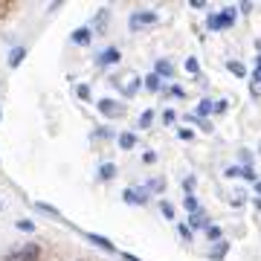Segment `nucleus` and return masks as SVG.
Segmentation results:
<instances>
[{"instance_id": "nucleus-1", "label": "nucleus", "mask_w": 261, "mask_h": 261, "mask_svg": "<svg viewBox=\"0 0 261 261\" xmlns=\"http://www.w3.org/2000/svg\"><path fill=\"white\" fill-rule=\"evenodd\" d=\"M96 111L102 113L105 119H122V116H125V105H122L119 99H108V96H105V99L96 102Z\"/></svg>"}, {"instance_id": "nucleus-2", "label": "nucleus", "mask_w": 261, "mask_h": 261, "mask_svg": "<svg viewBox=\"0 0 261 261\" xmlns=\"http://www.w3.org/2000/svg\"><path fill=\"white\" fill-rule=\"evenodd\" d=\"M154 23H157V12H151V9L130 12V18H128V27H130V32H140V29H145V27H154Z\"/></svg>"}, {"instance_id": "nucleus-3", "label": "nucleus", "mask_w": 261, "mask_h": 261, "mask_svg": "<svg viewBox=\"0 0 261 261\" xmlns=\"http://www.w3.org/2000/svg\"><path fill=\"white\" fill-rule=\"evenodd\" d=\"M235 23V9L232 6H226L224 12H218V15H209L206 18V27L212 29V32H218V29H229Z\"/></svg>"}, {"instance_id": "nucleus-4", "label": "nucleus", "mask_w": 261, "mask_h": 261, "mask_svg": "<svg viewBox=\"0 0 261 261\" xmlns=\"http://www.w3.org/2000/svg\"><path fill=\"white\" fill-rule=\"evenodd\" d=\"M113 84H116L125 96H137L140 93V87H142V79L137 73H128V75H122V79H116Z\"/></svg>"}, {"instance_id": "nucleus-5", "label": "nucleus", "mask_w": 261, "mask_h": 261, "mask_svg": "<svg viewBox=\"0 0 261 261\" xmlns=\"http://www.w3.org/2000/svg\"><path fill=\"white\" fill-rule=\"evenodd\" d=\"M38 258H41V247L38 244H23L20 250L6 255V261H38Z\"/></svg>"}, {"instance_id": "nucleus-6", "label": "nucleus", "mask_w": 261, "mask_h": 261, "mask_svg": "<svg viewBox=\"0 0 261 261\" xmlns=\"http://www.w3.org/2000/svg\"><path fill=\"white\" fill-rule=\"evenodd\" d=\"M122 200L128 206H145L148 203V189H137V186H128L122 192Z\"/></svg>"}, {"instance_id": "nucleus-7", "label": "nucleus", "mask_w": 261, "mask_h": 261, "mask_svg": "<svg viewBox=\"0 0 261 261\" xmlns=\"http://www.w3.org/2000/svg\"><path fill=\"white\" fill-rule=\"evenodd\" d=\"M99 67H116L122 61V53H119V47H105L102 53H99Z\"/></svg>"}, {"instance_id": "nucleus-8", "label": "nucleus", "mask_w": 261, "mask_h": 261, "mask_svg": "<svg viewBox=\"0 0 261 261\" xmlns=\"http://www.w3.org/2000/svg\"><path fill=\"white\" fill-rule=\"evenodd\" d=\"M70 41H73L75 47H87V44L93 41V29L90 27H75L73 32H70Z\"/></svg>"}, {"instance_id": "nucleus-9", "label": "nucleus", "mask_w": 261, "mask_h": 261, "mask_svg": "<svg viewBox=\"0 0 261 261\" xmlns=\"http://www.w3.org/2000/svg\"><path fill=\"white\" fill-rule=\"evenodd\" d=\"M82 235H84V241H90L93 247H99V250L116 252V244H113L111 238H105V235H99V232H82Z\"/></svg>"}, {"instance_id": "nucleus-10", "label": "nucleus", "mask_w": 261, "mask_h": 261, "mask_svg": "<svg viewBox=\"0 0 261 261\" xmlns=\"http://www.w3.org/2000/svg\"><path fill=\"white\" fill-rule=\"evenodd\" d=\"M186 226H189V229H209L212 224H209V215L200 209V212H195L192 218H189V224H186Z\"/></svg>"}, {"instance_id": "nucleus-11", "label": "nucleus", "mask_w": 261, "mask_h": 261, "mask_svg": "<svg viewBox=\"0 0 261 261\" xmlns=\"http://www.w3.org/2000/svg\"><path fill=\"white\" fill-rule=\"evenodd\" d=\"M142 87L151 90V93H160V90H163V79H160L157 73H148L145 79H142Z\"/></svg>"}, {"instance_id": "nucleus-12", "label": "nucleus", "mask_w": 261, "mask_h": 261, "mask_svg": "<svg viewBox=\"0 0 261 261\" xmlns=\"http://www.w3.org/2000/svg\"><path fill=\"white\" fill-rule=\"evenodd\" d=\"M116 142H119V148H122V151L137 148V134H130V130H122L119 137H116Z\"/></svg>"}, {"instance_id": "nucleus-13", "label": "nucleus", "mask_w": 261, "mask_h": 261, "mask_svg": "<svg viewBox=\"0 0 261 261\" xmlns=\"http://www.w3.org/2000/svg\"><path fill=\"white\" fill-rule=\"evenodd\" d=\"M108 23H111V12H108V9H99V12H96V20H93V27H90V29H96V32H105V29H108Z\"/></svg>"}, {"instance_id": "nucleus-14", "label": "nucleus", "mask_w": 261, "mask_h": 261, "mask_svg": "<svg viewBox=\"0 0 261 261\" xmlns=\"http://www.w3.org/2000/svg\"><path fill=\"white\" fill-rule=\"evenodd\" d=\"M226 255H229V244L226 241H218L212 247V252H209V261H224Z\"/></svg>"}, {"instance_id": "nucleus-15", "label": "nucleus", "mask_w": 261, "mask_h": 261, "mask_svg": "<svg viewBox=\"0 0 261 261\" xmlns=\"http://www.w3.org/2000/svg\"><path fill=\"white\" fill-rule=\"evenodd\" d=\"M23 58H27V47H15V49L9 53V58H6V64H9L12 70H15V67L23 64Z\"/></svg>"}, {"instance_id": "nucleus-16", "label": "nucleus", "mask_w": 261, "mask_h": 261, "mask_svg": "<svg viewBox=\"0 0 261 261\" xmlns=\"http://www.w3.org/2000/svg\"><path fill=\"white\" fill-rule=\"evenodd\" d=\"M38 209V212H44V215H49V218H56V221H64V215L58 212L56 206H49V203H44V200H35V203H32Z\"/></svg>"}, {"instance_id": "nucleus-17", "label": "nucleus", "mask_w": 261, "mask_h": 261, "mask_svg": "<svg viewBox=\"0 0 261 261\" xmlns=\"http://www.w3.org/2000/svg\"><path fill=\"white\" fill-rule=\"evenodd\" d=\"M154 73H157L160 79H171V75H174V67L168 64L166 58H160L157 64H154Z\"/></svg>"}, {"instance_id": "nucleus-18", "label": "nucleus", "mask_w": 261, "mask_h": 261, "mask_svg": "<svg viewBox=\"0 0 261 261\" xmlns=\"http://www.w3.org/2000/svg\"><path fill=\"white\" fill-rule=\"evenodd\" d=\"M113 177H116V163H102V166H99V180L108 183V180H113Z\"/></svg>"}, {"instance_id": "nucleus-19", "label": "nucleus", "mask_w": 261, "mask_h": 261, "mask_svg": "<svg viewBox=\"0 0 261 261\" xmlns=\"http://www.w3.org/2000/svg\"><path fill=\"white\" fill-rule=\"evenodd\" d=\"M212 99H200V105H197V111H195V119H203V116H209L212 113Z\"/></svg>"}, {"instance_id": "nucleus-20", "label": "nucleus", "mask_w": 261, "mask_h": 261, "mask_svg": "<svg viewBox=\"0 0 261 261\" xmlns=\"http://www.w3.org/2000/svg\"><path fill=\"white\" fill-rule=\"evenodd\" d=\"M226 70L232 75H238V79H247V67H244L241 61H226Z\"/></svg>"}, {"instance_id": "nucleus-21", "label": "nucleus", "mask_w": 261, "mask_h": 261, "mask_svg": "<svg viewBox=\"0 0 261 261\" xmlns=\"http://www.w3.org/2000/svg\"><path fill=\"white\" fill-rule=\"evenodd\" d=\"M15 9H18V3H12V0H0V20L9 18V15H12Z\"/></svg>"}, {"instance_id": "nucleus-22", "label": "nucleus", "mask_w": 261, "mask_h": 261, "mask_svg": "<svg viewBox=\"0 0 261 261\" xmlns=\"http://www.w3.org/2000/svg\"><path fill=\"white\" fill-rule=\"evenodd\" d=\"M183 206H186V209H189L192 215H195V212H200V200H197L195 195H186V197H183Z\"/></svg>"}, {"instance_id": "nucleus-23", "label": "nucleus", "mask_w": 261, "mask_h": 261, "mask_svg": "<svg viewBox=\"0 0 261 261\" xmlns=\"http://www.w3.org/2000/svg\"><path fill=\"white\" fill-rule=\"evenodd\" d=\"M151 125H154V111L148 108V111H142V116H140V128H142V130H148Z\"/></svg>"}, {"instance_id": "nucleus-24", "label": "nucleus", "mask_w": 261, "mask_h": 261, "mask_svg": "<svg viewBox=\"0 0 261 261\" xmlns=\"http://www.w3.org/2000/svg\"><path fill=\"white\" fill-rule=\"evenodd\" d=\"M206 238H209V241H215V244H218V241H224V232H221V226H209V229H206Z\"/></svg>"}, {"instance_id": "nucleus-25", "label": "nucleus", "mask_w": 261, "mask_h": 261, "mask_svg": "<svg viewBox=\"0 0 261 261\" xmlns=\"http://www.w3.org/2000/svg\"><path fill=\"white\" fill-rule=\"evenodd\" d=\"M15 226H18L20 232H35L38 226H35V221H27V218H20V221H15Z\"/></svg>"}, {"instance_id": "nucleus-26", "label": "nucleus", "mask_w": 261, "mask_h": 261, "mask_svg": "<svg viewBox=\"0 0 261 261\" xmlns=\"http://www.w3.org/2000/svg\"><path fill=\"white\" fill-rule=\"evenodd\" d=\"M160 212L166 215L168 221H174V206L168 203V200H160Z\"/></svg>"}, {"instance_id": "nucleus-27", "label": "nucleus", "mask_w": 261, "mask_h": 261, "mask_svg": "<svg viewBox=\"0 0 261 261\" xmlns=\"http://www.w3.org/2000/svg\"><path fill=\"white\" fill-rule=\"evenodd\" d=\"M75 96L84 99V102H90V84H79V87H75Z\"/></svg>"}, {"instance_id": "nucleus-28", "label": "nucleus", "mask_w": 261, "mask_h": 261, "mask_svg": "<svg viewBox=\"0 0 261 261\" xmlns=\"http://www.w3.org/2000/svg\"><path fill=\"white\" fill-rule=\"evenodd\" d=\"M241 177L250 180V183H258V177H255V168H252V166H244L241 168Z\"/></svg>"}, {"instance_id": "nucleus-29", "label": "nucleus", "mask_w": 261, "mask_h": 261, "mask_svg": "<svg viewBox=\"0 0 261 261\" xmlns=\"http://www.w3.org/2000/svg\"><path fill=\"white\" fill-rule=\"evenodd\" d=\"M192 75H197V70H200V64H197V58H186V64H183Z\"/></svg>"}, {"instance_id": "nucleus-30", "label": "nucleus", "mask_w": 261, "mask_h": 261, "mask_svg": "<svg viewBox=\"0 0 261 261\" xmlns=\"http://www.w3.org/2000/svg\"><path fill=\"white\" fill-rule=\"evenodd\" d=\"M177 232H180V238H183V241H192V229H189L186 224H177Z\"/></svg>"}, {"instance_id": "nucleus-31", "label": "nucleus", "mask_w": 261, "mask_h": 261, "mask_svg": "<svg viewBox=\"0 0 261 261\" xmlns=\"http://www.w3.org/2000/svg\"><path fill=\"white\" fill-rule=\"evenodd\" d=\"M226 108H229V102H226V99H221V102L212 105V113H226Z\"/></svg>"}, {"instance_id": "nucleus-32", "label": "nucleus", "mask_w": 261, "mask_h": 261, "mask_svg": "<svg viewBox=\"0 0 261 261\" xmlns=\"http://www.w3.org/2000/svg\"><path fill=\"white\" fill-rule=\"evenodd\" d=\"M174 119H177V113L171 111V108H168V111H163V122H166V125H174Z\"/></svg>"}, {"instance_id": "nucleus-33", "label": "nucleus", "mask_w": 261, "mask_h": 261, "mask_svg": "<svg viewBox=\"0 0 261 261\" xmlns=\"http://www.w3.org/2000/svg\"><path fill=\"white\" fill-rule=\"evenodd\" d=\"M148 189H154V192H163V189H166V183H163V180H151Z\"/></svg>"}, {"instance_id": "nucleus-34", "label": "nucleus", "mask_w": 261, "mask_h": 261, "mask_svg": "<svg viewBox=\"0 0 261 261\" xmlns=\"http://www.w3.org/2000/svg\"><path fill=\"white\" fill-rule=\"evenodd\" d=\"M224 177H241V168H226V171H224Z\"/></svg>"}, {"instance_id": "nucleus-35", "label": "nucleus", "mask_w": 261, "mask_h": 261, "mask_svg": "<svg viewBox=\"0 0 261 261\" xmlns=\"http://www.w3.org/2000/svg\"><path fill=\"white\" fill-rule=\"evenodd\" d=\"M229 203H232V206H241V203H244V192H235V195H232V200H229Z\"/></svg>"}, {"instance_id": "nucleus-36", "label": "nucleus", "mask_w": 261, "mask_h": 261, "mask_svg": "<svg viewBox=\"0 0 261 261\" xmlns=\"http://www.w3.org/2000/svg\"><path fill=\"white\" fill-rule=\"evenodd\" d=\"M171 96H177V99H183V87H180V84H171Z\"/></svg>"}, {"instance_id": "nucleus-37", "label": "nucleus", "mask_w": 261, "mask_h": 261, "mask_svg": "<svg viewBox=\"0 0 261 261\" xmlns=\"http://www.w3.org/2000/svg\"><path fill=\"white\" fill-rule=\"evenodd\" d=\"M142 163H157V154H154V151H148V154H142Z\"/></svg>"}, {"instance_id": "nucleus-38", "label": "nucleus", "mask_w": 261, "mask_h": 261, "mask_svg": "<svg viewBox=\"0 0 261 261\" xmlns=\"http://www.w3.org/2000/svg\"><path fill=\"white\" fill-rule=\"evenodd\" d=\"M241 160H244V166H252V154L250 151H241Z\"/></svg>"}, {"instance_id": "nucleus-39", "label": "nucleus", "mask_w": 261, "mask_h": 261, "mask_svg": "<svg viewBox=\"0 0 261 261\" xmlns=\"http://www.w3.org/2000/svg\"><path fill=\"white\" fill-rule=\"evenodd\" d=\"M183 186H186V192L192 195V189H195V177H186V180H183Z\"/></svg>"}, {"instance_id": "nucleus-40", "label": "nucleus", "mask_w": 261, "mask_h": 261, "mask_svg": "<svg viewBox=\"0 0 261 261\" xmlns=\"http://www.w3.org/2000/svg\"><path fill=\"white\" fill-rule=\"evenodd\" d=\"M200 130H203V134H212V125H209V122H206V119H200Z\"/></svg>"}, {"instance_id": "nucleus-41", "label": "nucleus", "mask_w": 261, "mask_h": 261, "mask_svg": "<svg viewBox=\"0 0 261 261\" xmlns=\"http://www.w3.org/2000/svg\"><path fill=\"white\" fill-rule=\"evenodd\" d=\"M192 137H195V134H192L189 128H180V140H192Z\"/></svg>"}, {"instance_id": "nucleus-42", "label": "nucleus", "mask_w": 261, "mask_h": 261, "mask_svg": "<svg viewBox=\"0 0 261 261\" xmlns=\"http://www.w3.org/2000/svg\"><path fill=\"white\" fill-rule=\"evenodd\" d=\"M250 9H252V3H250V0H244L241 6H238V12H244V15H247V12H250Z\"/></svg>"}, {"instance_id": "nucleus-43", "label": "nucleus", "mask_w": 261, "mask_h": 261, "mask_svg": "<svg viewBox=\"0 0 261 261\" xmlns=\"http://www.w3.org/2000/svg\"><path fill=\"white\" fill-rule=\"evenodd\" d=\"M252 82L261 84V67H255V70H252Z\"/></svg>"}, {"instance_id": "nucleus-44", "label": "nucleus", "mask_w": 261, "mask_h": 261, "mask_svg": "<svg viewBox=\"0 0 261 261\" xmlns=\"http://www.w3.org/2000/svg\"><path fill=\"white\" fill-rule=\"evenodd\" d=\"M192 9H206V0H192Z\"/></svg>"}, {"instance_id": "nucleus-45", "label": "nucleus", "mask_w": 261, "mask_h": 261, "mask_svg": "<svg viewBox=\"0 0 261 261\" xmlns=\"http://www.w3.org/2000/svg\"><path fill=\"white\" fill-rule=\"evenodd\" d=\"M122 261H142V258H137V255H130V252H122Z\"/></svg>"}, {"instance_id": "nucleus-46", "label": "nucleus", "mask_w": 261, "mask_h": 261, "mask_svg": "<svg viewBox=\"0 0 261 261\" xmlns=\"http://www.w3.org/2000/svg\"><path fill=\"white\" fill-rule=\"evenodd\" d=\"M255 195L261 197V180H258V183H255Z\"/></svg>"}, {"instance_id": "nucleus-47", "label": "nucleus", "mask_w": 261, "mask_h": 261, "mask_svg": "<svg viewBox=\"0 0 261 261\" xmlns=\"http://www.w3.org/2000/svg\"><path fill=\"white\" fill-rule=\"evenodd\" d=\"M255 209H261V197H255Z\"/></svg>"}, {"instance_id": "nucleus-48", "label": "nucleus", "mask_w": 261, "mask_h": 261, "mask_svg": "<svg viewBox=\"0 0 261 261\" xmlns=\"http://www.w3.org/2000/svg\"><path fill=\"white\" fill-rule=\"evenodd\" d=\"M258 67H261V56H258Z\"/></svg>"}, {"instance_id": "nucleus-49", "label": "nucleus", "mask_w": 261, "mask_h": 261, "mask_svg": "<svg viewBox=\"0 0 261 261\" xmlns=\"http://www.w3.org/2000/svg\"><path fill=\"white\" fill-rule=\"evenodd\" d=\"M0 209H3V203H0Z\"/></svg>"}, {"instance_id": "nucleus-50", "label": "nucleus", "mask_w": 261, "mask_h": 261, "mask_svg": "<svg viewBox=\"0 0 261 261\" xmlns=\"http://www.w3.org/2000/svg\"><path fill=\"white\" fill-rule=\"evenodd\" d=\"M0 116H3V113H0Z\"/></svg>"}]
</instances>
